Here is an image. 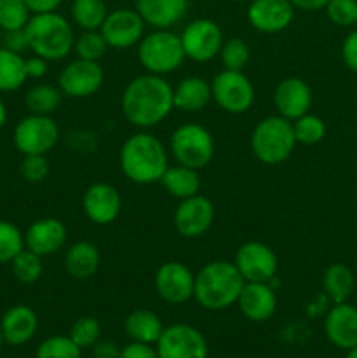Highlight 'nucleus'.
<instances>
[{"mask_svg":"<svg viewBox=\"0 0 357 358\" xmlns=\"http://www.w3.org/2000/svg\"><path fill=\"white\" fill-rule=\"evenodd\" d=\"M126 121L136 128H153L174 110V87L163 76L144 73L126 84L121 96Z\"/></svg>","mask_w":357,"mask_h":358,"instance_id":"obj_1","label":"nucleus"},{"mask_svg":"<svg viewBox=\"0 0 357 358\" xmlns=\"http://www.w3.org/2000/svg\"><path fill=\"white\" fill-rule=\"evenodd\" d=\"M119 164L125 177L133 184H154L167 171L168 154L158 136L147 131L135 133L121 145Z\"/></svg>","mask_w":357,"mask_h":358,"instance_id":"obj_2","label":"nucleus"},{"mask_svg":"<svg viewBox=\"0 0 357 358\" xmlns=\"http://www.w3.org/2000/svg\"><path fill=\"white\" fill-rule=\"evenodd\" d=\"M245 280L230 261H212L195 275V299L209 311H220L237 304Z\"/></svg>","mask_w":357,"mask_h":358,"instance_id":"obj_3","label":"nucleus"},{"mask_svg":"<svg viewBox=\"0 0 357 358\" xmlns=\"http://www.w3.org/2000/svg\"><path fill=\"white\" fill-rule=\"evenodd\" d=\"M24 31H27L30 51L48 62H59L74 51L76 35H74L72 27L66 17H63L56 10L31 14Z\"/></svg>","mask_w":357,"mask_h":358,"instance_id":"obj_4","label":"nucleus"},{"mask_svg":"<svg viewBox=\"0 0 357 358\" xmlns=\"http://www.w3.org/2000/svg\"><path fill=\"white\" fill-rule=\"evenodd\" d=\"M296 147L293 122L282 115H270L261 119L252 129L251 149L262 164L284 163Z\"/></svg>","mask_w":357,"mask_h":358,"instance_id":"obj_5","label":"nucleus"},{"mask_svg":"<svg viewBox=\"0 0 357 358\" xmlns=\"http://www.w3.org/2000/svg\"><path fill=\"white\" fill-rule=\"evenodd\" d=\"M139 59L147 73L167 76L175 72L186 59L181 35L170 30H154L139 42Z\"/></svg>","mask_w":357,"mask_h":358,"instance_id":"obj_6","label":"nucleus"},{"mask_svg":"<svg viewBox=\"0 0 357 358\" xmlns=\"http://www.w3.org/2000/svg\"><path fill=\"white\" fill-rule=\"evenodd\" d=\"M170 150L178 164L192 170H202L212 161L216 143L212 133L205 126L188 122L172 133Z\"/></svg>","mask_w":357,"mask_h":358,"instance_id":"obj_7","label":"nucleus"},{"mask_svg":"<svg viewBox=\"0 0 357 358\" xmlns=\"http://www.w3.org/2000/svg\"><path fill=\"white\" fill-rule=\"evenodd\" d=\"M59 128L51 115L28 114L14 126L13 142L20 154H48L58 143Z\"/></svg>","mask_w":357,"mask_h":358,"instance_id":"obj_8","label":"nucleus"},{"mask_svg":"<svg viewBox=\"0 0 357 358\" xmlns=\"http://www.w3.org/2000/svg\"><path fill=\"white\" fill-rule=\"evenodd\" d=\"M210 90H212V100L227 114H244L254 103V86L240 70L224 69L214 77Z\"/></svg>","mask_w":357,"mask_h":358,"instance_id":"obj_9","label":"nucleus"},{"mask_svg":"<svg viewBox=\"0 0 357 358\" xmlns=\"http://www.w3.org/2000/svg\"><path fill=\"white\" fill-rule=\"evenodd\" d=\"M181 42L186 58L196 63H205L219 56L224 37L216 21L209 17H198L186 24L181 34Z\"/></svg>","mask_w":357,"mask_h":358,"instance_id":"obj_10","label":"nucleus"},{"mask_svg":"<svg viewBox=\"0 0 357 358\" xmlns=\"http://www.w3.org/2000/svg\"><path fill=\"white\" fill-rule=\"evenodd\" d=\"M160 358H209V345L198 329L188 324L164 327L156 343Z\"/></svg>","mask_w":357,"mask_h":358,"instance_id":"obj_11","label":"nucleus"},{"mask_svg":"<svg viewBox=\"0 0 357 358\" xmlns=\"http://www.w3.org/2000/svg\"><path fill=\"white\" fill-rule=\"evenodd\" d=\"M233 264L245 282L272 283L279 269L276 254L261 241H245L234 255Z\"/></svg>","mask_w":357,"mask_h":358,"instance_id":"obj_12","label":"nucleus"},{"mask_svg":"<svg viewBox=\"0 0 357 358\" xmlns=\"http://www.w3.org/2000/svg\"><path fill=\"white\" fill-rule=\"evenodd\" d=\"M154 287L164 303L184 304L195 296V275L182 262L168 261L158 268Z\"/></svg>","mask_w":357,"mask_h":358,"instance_id":"obj_13","label":"nucleus"},{"mask_svg":"<svg viewBox=\"0 0 357 358\" xmlns=\"http://www.w3.org/2000/svg\"><path fill=\"white\" fill-rule=\"evenodd\" d=\"M104 84V70L98 62L88 59H74L63 66L58 77V87L63 96L88 98L97 93Z\"/></svg>","mask_w":357,"mask_h":358,"instance_id":"obj_14","label":"nucleus"},{"mask_svg":"<svg viewBox=\"0 0 357 358\" xmlns=\"http://www.w3.org/2000/svg\"><path fill=\"white\" fill-rule=\"evenodd\" d=\"M144 28L146 23L136 9H115L107 14L100 31L108 48L128 49L142 41Z\"/></svg>","mask_w":357,"mask_h":358,"instance_id":"obj_15","label":"nucleus"},{"mask_svg":"<svg viewBox=\"0 0 357 358\" xmlns=\"http://www.w3.org/2000/svg\"><path fill=\"white\" fill-rule=\"evenodd\" d=\"M216 210L212 201L202 194L182 199L174 213V226L184 238H200L212 227Z\"/></svg>","mask_w":357,"mask_h":358,"instance_id":"obj_16","label":"nucleus"},{"mask_svg":"<svg viewBox=\"0 0 357 358\" xmlns=\"http://www.w3.org/2000/svg\"><path fill=\"white\" fill-rule=\"evenodd\" d=\"M122 199L118 189L105 182L91 184L83 194V212L97 226H108L119 217Z\"/></svg>","mask_w":357,"mask_h":358,"instance_id":"obj_17","label":"nucleus"},{"mask_svg":"<svg viewBox=\"0 0 357 358\" xmlns=\"http://www.w3.org/2000/svg\"><path fill=\"white\" fill-rule=\"evenodd\" d=\"M247 20L261 34H279L294 20V6L289 0H251Z\"/></svg>","mask_w":357,"mask_h":358,"instance_id":"obj_18","label":"nucleus"},{"mask_svg":"<svg viewBox=\"0 0 357 358\" xmlns=\"http://www.w3.org/2000/svg\"><path fill=\"white\" fill-rule=\"evenodd\" d=\"M312 100L314 96L310 86L300 77H286L276 84L273 93V103L279 115L289 119L290 122L310 112Z\"/></svg>","mask_w":357,"mask_h":358,"instance_id":"obj_19","label":"nucleus"},{"mask_svg":"<svg viewBox=\"0 0 357 358\" xmlns=\"http://www.w3.org/2000/svg\"><path fill=\"white\" fill-rule=\"evenodd\" d=\"M326 338L340 350H352L357 346V306L349 303L335 304L324 320Z\"/></svg>","mask_w":357,"mask_h":358,"instance_id":"obj_20","label":"nucleus"},{"mask_svg":"<svg viewBox=\"0 0 357 358\" xmlns=\"http://www.w3.org/2000/svg\"><path fill=\"white\" fill-rule=\"evenodd\" d=\"M66 226L56 217L35 220L24 231V247L41 257L56 254L66 243Z\"/></svg>","mask_w":357,"mask_h":358,"instance_id":"obj_21","label":"nucleus"},{"mask_svg":"<svg viewBox=\"0 0 357 358\" xmlns=\"http://www.w3.org/2000/svg\"><path fill=\"white\" fill-rule=\"evenodd\" d=\"M237 304L251 322H266L276 311L275 289L266 282H245Z\"/></svg>","mask_w":357,"mask_h":358,"instance_id":"obj_22","label":"nucleus"},{"mask_svg":"<svg viewBox=\"0 0 357 358\" xmlns=\"http://www.w3.org/2000/svg\"><path fill=\"white\" fill-rule=\"evenodd\" d=\"M38 329L37 313L27 304H14L0 318V331L10 346L27 345Z\"/></svg>","mask_w":357,"mask_h":358,"instance_id":"obj_23","label":"nucleus"},{"mask_svg":"<svg viewBox=\"0 0 357 358\" xmlns=\"http://www.w3.org/2000/svg\"><path fill=\"white\" fill-rule=\"evenodd\" d=\"M188 0H136V13L154 30H170L184 17Z\"/></svg>","mask_w":357,"mask_h":358,"instance_id":"obj_24","label":"nucleus"},{"mask_svg":"<svg viewBox=\"0 0 357 358\" xmlns=\"http://www.w3.org/2000/svg\"><path fill=\"white\" fill-rule=\"evenodd\" d=\"M212 100L210 83L203 77H184L177 87H174V108L182 112H200Z\"/></svg>","mask_w":357,"mask_h":358,"instance_id":"obj_25","label":"nucleus"},{"mask_svg":"<svg viewBox=\"0 0 357 358\" xmlns=\"http://www.w3.org/2000/svg\"><path fill=\"white\" fill-rule=\"evenodd\" d=\"M100 250L91 241H76L65 254V269L74 280H88L100 268Z\"/></svg>","mask_w":357,"mask_h":358,"instance_id":"obj_26","label":"nucleus"},{"mask_svg":"<svg viewBox=\"0 0 357 358\" xmlns=\"http://www.w3.org/2000/svg\"><path fill=\"white\" fill-rule=\"evenodd\" d=\"M125 331L132 341L156 345L164 331L161 318L150 310H135L126 317Z\"/></svg>","mask_w":357,"mask_h":358,"instance_id":"obj_27","label":"nucleus"},{"mask_svg":"<svg viewBox=\"0 0 357 358\" xmlns=\"http://www.w3.org/2000/svg\"><path fill=\"white\" fill-rule=\"evenodd\" d=\"M161 185L170 196L177 199H188L191 196H196L202 187L198 170L177 164V166H168L167 171L161 177Z\"/></svg>","mask_w":357,"mask_h":358,"instance_id":"obj_28","label":"nucleus"},{"mask_svg":"<svg viewBox=\"0 0 357 358\" xmlns=\"http://www.w3.org/2000/svg\"><path fill=\"white\" fill-rule=\"evenodd\" d=\"M322 287L332 304L346 303L356 290V276L349 266L335 262L322 275Z\"/></svg>","mask_w":357,"mask_h":358,"instance_id":"obj_29","label":"nucleus"},{"mask_svg":"<svg viewBox=\"0 0 357 358\" xmlns=\"http://www.w3.org/2000/svg\"><path fill=\"white\" fill-rule=\"evenodd\" d=\"M23 55L0 48V93H13L27 83Z\"/></svg>","mask_w":357,"mask_h":358,"instance_id":"obj_30","label":"nucleus"},{"mask_svg":"<svg viewBox=\"0 0 357 358\" xmlns=\"http://www.w3.org/2000/svg\"><path fill=\"white\" fill-rule=\"evenodd\" d=\"M62 100L63 93L59 87L51 86V84H37L24 94V107L28 114L51 115L58 110Z\"/></svg>","mask_w":357,"mask_h":358,"instance_id":"obj_31","label":"nucleus"},{"mask_svg":"<svg viewBox=\"0 0 357 358\" xmlns=\"http://www.w3.org/2000/svg\"><path fill=\"white\" fill-rule=\"evenodd\" d=\"M70 13L80 30H100L108 10L104 0H74Z\"/></svg>","mask_w":357,"mask_h":358,"instance_id":"obj_32","label":"nucleus"},{"mask_svg":"<svg viewBox=\"0 0 357 358\" xmlns=\"http://www.w3.org/2000/svg\"><path fill=\"white\" fill-rule=\"evenodd\" d=\"M10 269H13L14 278L24 285H31V283L38 282L44 271L42 266V257L35 252L28 250L27 247L10 261Z\"/></svg>","mask_w":357,"mask_h":358,"instance_id":"obj_33","label":"nucleus"},{"mask_svg":"<svg viewBox=\"0 0 357 358\" xmlns=\"http://www.w3.org/2000/svg\"><path fill=\"white\" fill-rule=\"evenodd\" d=\"M293 129L296 143H301V145H317L318 142L324 140L326 131H328L326 122L318 115L310 114V112L293 121Z\"/></svg>","mask_w":357,"mask_h":358,"instance_id":"obj_34","label":"nucleus"},{"mask_svg":"<svg viewBox=\"0 0 357 358\" xmlns=\"http://www.w3.org/2000/svg\"><path fill=\"white\" fill-rule=\"evenodd\" d=\"M107 48L108 44L100 30H83V34L74 41V52L77 58L88 62H98L105 55Z\"/></svg>","mask_w":357,"mask_h":358,"instance_id":"obj_35","label":"nucleus"},{"mask_svg":"<svg viewBox=\"0 0 357 358\" xmlns=\"http://www.w3.org/2000/svg\"><path fill=\"white\" fill-rule=\"evenodd\" d=\"M24 248V234L9 220H0V264H10Z\"/></svg>","mask_w":357,"mask_h":358,"instance_id":"obj_36","label":"nucleus"},{"mask_svg":"<svg viewBox=\"0 0 357 358\" xmlns=\"http://www.w3.org/2000/svg\"><path fill=\"white\" fill-rule=\"evenodd\" d=\"M31 17L24 0H0V30H20Z\"/></svg>","mask_w":357,"mask_h":358,"instance_id":"obj_37","label":"nucleus"},{"mask_svg":"<svg viewBox=\"0 0 357 358\" xmlns=\"http://www.w3.org/2000/svg\"><path fill=\"white\" fill-rule=\"evenodd\" d=\"M219 56L226 70H240V72H244L248 59H251V48L240 37L227 38V41L223 42Z\"/></svg>","mask_w":357,"mask_h":358,"instance_id":"obj_38","label":"nucleus"},{"mask_svg":"<svg viewBox=\"0 0 357 358\" xmlns=\"http://www.w3.org/2000/svg\"><path fill=\"white\" fill-rule=\"evenodd\" d=\"M35 358H80V348L69 336H51L38 345Z\"/></svg>","mask_w":357,"mask_h":358,"instance_id":"obj_39","label":"nucleus"},{"mask_svg":"<svg viewBox=\"0 0 357 358\" xmlns=\"http://www.w3.org/2000/svg\"><path fill=\"white\" fill-rule=\"evenodd\" d=\"M102 327L100 322L93 317H80L72 324L69 332V338L79 346L80 350L91 348L94 343L100 339Z\"/></svg>","mask_w":357,"mask_h":358,"instance_id":"obj_40","label":"nucleus"},{"mask_svg":"<svg viewBox=\"0 0 357 358\" xmlns=\"http://www.w3.org/2000/svg\"><path fill=\"white\" fill-rule=\"evenodd\" d=\"M324 10L336 27L349 28L357 24V0H329Z\"/></svg>","mask_w":357,"mask_h":358,"instance_id":"obj_41","label":"nucleus"},{"mask_svg":"<svg viewBox=\"0 0 357 358\" xmlns=\"http://www.w3.org/2000/svg\"><path fill=\"white\" fill-rule=\"evenodd\" d=\"M20 173L30 184H41L49 175V161L44 154H28L23 156Z\"/></svg>","mask_w":357,"mask_h":358,"instance_id":"obj_42","label":"nucleus"},{"mask_svg":"<svg viewBox=\"0 0 357 358\" xmlns=\"http://www.w3.org/2000/svg\"><path fill=\"white\" fill-rule=\"evenodd\" d=\"M0 48L9 49V51L18 52V55H23L24 51H30L24 28H20V30H2V35H0Z\"/></svg>","mask_w":357,"mask_h":358,"instance_id":"obj_43","label":"nucleus"},{"mask_svg":"<svg viewBox=\"0 0 357 358\" xmlns=\"http://www.w3.org/2000/svg\"><path fill=\"white\" fill-rule=\"evenodd\" d=\"M342 59L350 72L357 73V30H352L342 44Z\"/></svg>","mask_w":357,"mask_h":358,"instance_id":"obj_44","label":"nucleus"},{"mask_svg":"<svg viewBox=\"0 0 357 358\" xmlns=\"http://www.w3.org/2000/svg\"><path fill=\"white\" fill-rule=\"evenodd\" d=\"M119 358H160V357H158L156 348H153V345H144V343L132 341L130 345H126L125 348H121Z\"/></svg>","mask_w":357,"mask_h":358,"instance_id":"obj_45","label":"nucleus"},{"mask_svg":"<svg viewBox=\"0 0 357 358\" xmlns=\"http://www.w3.org/2000/svg\"><path fill=\"white\" fill-rule=\"evenodd\" d=\"M24 69H27L28 79H42L48 73V59L34 55L24 59Z\"/></svg>","mask_w":357,"mask_h":358,"instance_id":"obj_46","label":"nucleus"},{"mask_svg":"<svg viewBox=\"0 0 357 358\" xmlns=\"http://www.w3.org/2000/svg\"><path fill=\"white\" fill-rule=\"evenodd\" d=\"M91 350H93V358H119L121 353V348L114 341H102V339H98Z\"/></svg>","mask_w":357,"mask_h":358,"instance_id":"obj_47","label":"nucleus"},{"mask_svg":"<svg viewBox=\"0 0 357 358\" xmlns=\"http://www.w3.org/2000/svg\"><path fill=\"white\" fill-rule=\"evenodd\" d=\"M63 0H24L31 14H44V13H55Z\"/></svg>","mask_w":357,"mask_h":358,"instance_id":"obj_48","label":"nucleus"},{"mask_svg":"<svg viewBox=\"0 0 357 358\" xmlns=\"http://www.w3.org/2000/svg\"><path fill=\"white\" fill-rule=\"evenodd\" d=\"M294 6V9L308 10V13H314V10H321L328 6L329 0H289Z\"/></svg>","mask_w":357,"mask_h":358,"instance_id":"obj_49","label":"nucleus"},{"mask_svg":"<svg viewBox=\"0 0 357 358\" xmlns=\"http://www.w3.org/2000/svg\"><path fill=\"white\" fill-rule=\"evenodd\" d=\"M6 121H7V107H6V103H4L2 96H0V129L4 128Z\"/></svg>","mask_w":357,"mask_h":358,"instance_id":"obj_50","label":"nucleus"},{"mask_svg":"<svg viewBox=\"0 0 357 358\" xmlns=\"http://www.w3.org/2000/svg\"><path fill=\"white\" fill-rule=\"evenodd\" d=\"M345 358H357V346H354L352 350H349V352H346V357Z\"/></svg>","mask_w":357,"mask_h":358,"instance_id":"obj_51","label":"nucleus"},{"mask_svg":"<svg viewBox=\"0 0 357 358\" xmlns=\"http://www.w3.org/2000/svg\"><path fill=\"white\" fill-rule=\"evenodd\" d=\"M4 343H6V339H4V334H2V331H0V350H2Z\"/></svg>","mask_w":357,"mask_h":358,"instance_id":"obj_52","label":"nucleus"},{"mask_svg":"<svg viewBox=\"0 0 357 358\" xmlns=\"http://www.w3.org/2000/svg\"><path fill=\"white\" fill-rule=\"evenodd\" d=\"M231 2H251V0H231Z\"/></svg>","mask_w":357,"mask_h":358,"instance_id":"obj_53","label":"nucleus"},{"mask_svg":"<svg viewBox=\"0 0 357 358\" xmlns=\"http://www.w3.org/2000/svg\"><path fill=\"white\" fill-rule=\"evenodd\" d=\"M0 358H2V357H0Z\"/></svg>","mask_w":357,"mask_h":358,"instance_id":"obj_54","label":"nucleus"}]
</instances>
